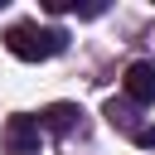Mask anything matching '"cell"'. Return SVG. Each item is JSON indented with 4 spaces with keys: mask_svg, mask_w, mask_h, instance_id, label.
I'll use <instances>...</instances> for the list:
<instances>
[{
    "mask_svg": "<svg viewBox=\"0 0 155 155\" xmlns=\"http://www.w3.org/2000/svg\"><path fill=\"white\" fill-rule=\"evenodd\" d=\"M5 48L19 58V63H39V58H53L68 48V34L63 29H39V24H10L5 29Z\"/></svg>",
    "mask_w": 155,
    "mask_h": 155,
    "instance_id": "6da1fadb",
    "label": "cell"
},
{
    "mask_svg": "<svg viewBox=\"0 0 155 155\" xmlns=\"http://www.w3.org/2000/svg\"><path fill=\"white\" fill-rule=\"evenodd\" d=\"M39 136L44 131L34 116H10L0 131V145H5V155H39Z\"/></svg>",
    "mask_w": 155,
    "mask_h": 155,
    "instance_id": "7a4b0ae2",
    "label": "cell"
},
{
    "mask_svg": "<svg viewBox=\"0 0 155 155\" xmlns=\"http://www.w3.org/2000/svg\"><path fill=\"white\" fill-rule=\"evenodd\" d=\"M121 92H126L131 107H150L155 102V63L150 58H136L126 68V78H121Z\"/></svg>",
    "mask_w": 155,
    "mask_h": 155,
    "instance_id": "3957f363",
    "label": "cell"
},
{
    "mask_svg": "<svg viewBox=\"0 0 155 155\" xmlns=\"http://www.w3.org/2000/svg\"><path fill=\"white\" fill-rule=\"evenodd\" d=\"M78 116H82V111H78L73 102H53V107H44L34 121H39V131H48V136H68V131L78 126Z\"/></svg>",
    "mask_w": 155,
    "mask_h": 155,
    "instance_id": "277c9868",
    "label": "cell"
},
{
    "mask_svg": "<svg viewBox=\"0 0 155 155\" xmlns=\"http://www.w3.org/2000/svg\"><path fill=\"white\" fill-rule=\"evenodd\" d=\"M136 145H145V150H155V126H145V131H136Z\"/></svg>",
    "mask_w": 155,
    "mask_h": 155,
    "instance_id": "5b68a950",
    "label": "cell"
}]
</instances>
